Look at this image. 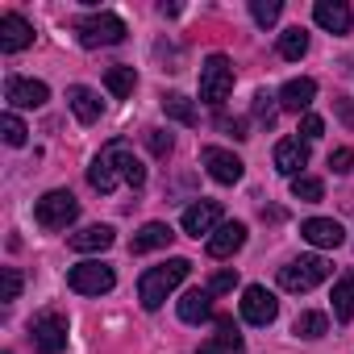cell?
<instances>
[{
  "mask_svg": "<svg viewBox=\"0 0 354 354\" xmlns=\"http://www.w3.org/2000/svg\"><path fill=\"white\" fill-rule=\"evenodd\" d=\"M201 162L209 167V175H213L217 184H238L242 180V158L230 154V150H221V146H205L201 150Z\"/></svg>",
  "mask_w": 354,
  "mask_h": 354,
  "instance_id": "obj_12",
  "label": "cell"
},
{
  "mask_svg": "<svg viewBox=\"0 0 354 354\" xmlns=\"http://www.w3.org/2000/svg\"><path fill=\"white\" fill-rule=\"evenodd\" d=\"M30 42H34V26L21 13H5V17H0V50H5V55H17Z\"/></svg>",
  "mask_w": 354,
  "mask_h": 354,
  "instance_id": "obj_15",
  "label": "cell"
},
{
  "mask_svg": "<svg viewBox=\"0 0 354 354\" xmlns=\"http://www.w3.org/2000/svg\"><path fill=\"white\" fill-rule=\"evenodd\" d=\"M188 271H192L188 259H171V263H162V267H150V271L138 279V300H142V308H150V313L162 308V300L188 279Z\"/></svg>",
  "mask_w": 354,
  "mask_h": 354,
  "instance_id": "obj_1",
  "label": "cell"
},
{
  "mask_svg": "<svg viewBox=\"0 0 354 354\" xmlns=\"http://www.w3.org/2000/svg\"><path fill=\"white\" fill-rule=\"evenodd\" d=\"M337 117H342L346 125H354V104H350V100H337Z\"/></svg>",
  "mask_w": 354,
  "mask_h": 354,
  "instance_id": "obj_40",
  "label": "cell"
},
{
  "mask_svg": "<svg viewBox=\"0 0 354 354\" xmlns=\"http://www.w3.org/2000/svg\"><path fill=\"white\" fill-rule=\"evenodd\" d=\"M242 317H246L250 325H271V321L279 317V300H275L263 283H250V288L242 292Z\"/></svg>",
  "mask_w": 354,
  "mask_h": 354,
  "instance_id": "obj_10",
  "label": "cell"
},
{
  "mask_svg": "<svg viewBox=\"0 0 354 354\" xmlns=\"http://www.w3.org/2000/svg\"><path fill=\"white\" fill-rule=\"evenodd\" d=\"M67 104H71V113L80 117V125H96V121H100V96H96L92 88H84V84L67 88Z\"/></svg>",
  "mask_w": 354,
  "mask_h": 354,
  "instance_id": "obj_18",
  "label": "cell"
},
{
  "mask_svg": "<svg viewBox=\"0 0 354 354\" xmlns=\"http://www.w3.org/2000/svg\"><path fill=\"white\" fill-rule=\"evenodd\" d=\"M217 129H221V133H230V138H238V142H242V138H250V133H246V125H242L238 117H217Z\"/></svg>",
  "mask_w": 354,
  "mask_h": 354,
  "instance_id": "obj_38",
  "label": "cell"
},
{
  "mask_svg": "<svg viewBox=\"0 0 354 354\" xmlns=\"http://www.w3.org/2000/svg\"><path fill=\"white\" fill-rule=\"evenodd\" d=\"M162 113H167L171 121H180V125H196V121H201L196 104H192L188 96H180V92H171V96H162Z\"/></svg>",
  "mask_w": 354,
  "mask_h": 354,
  "instance_id": "obj_25",
  "label": "cell"
},
{
  "mask_svg": "<svg viewBox=\"0 0 354 354\" xmlns=\"http://www.w3.org/2000/svg\"><path fill=\"white\" fill-rule=\"evenodd\" d=\"M275 117H279V96H271L267 88H259V92H254V121L271 129V125H275Z\"/></svg>",
  "mask_w": 354,
  "mask_h": 354,
  "instance_id": "obj_30",
  "label": "cell"
},
{
  "mask_svg": "<svg viewBox=\"0 0 354 354\" xmlns=\"http://www.w3.org/2000/svg\"><path fill=\"white\" fill-rule=\"evenodd\" d=\"M292 196L304 201V205H317L325 196V184L317 180V175H296V180H292Z\"/></svg>",
  "mask_w": 354,
  "mask_h": 354,
  "instance_id": "obj_31",
  "label": "cell"
},
{
  "mask_svg": "<svg viewBox=\"0 0 354 354\" xmlns=\"http://www.w3.org/2000/svg\"><path fill=\"white\" fill-rule=\"evenodd\" d=\"M171 146H175V142H171V133H167V129H146V150H150L154 158H167V154H171Z\"/></svg>",
  "mask_w": 354,
  "mask_h": 354,
  "instance_id": "obj_34",
  "label": "cell"
},
{
  "mask_svg": "<svg viewBox=\"0 0 354 354\" xmlns=\"http://www.w3.org/2000/svg\"><path fill=\"white\" fill-rule=\"evenodd\" d=\"M30 337H34V350H42V354H59V350H67V317H59V313H42V317H34Z\"/></svg>",
  "mask_w": 354,
  "mask_h": 354,
  "instance_id": "obj_8",
  "label": "cell"
},
{
  "mask_svg": "<svg viewBox=\"0 0 354 354\" xmlns=\"http://www.w3.org/2000/svg\"><path fill=\"white\" fill-rule=\"evenodd\" d=\"M75 217H80V201H75L67 188H55V192H46V196L34 205V221H38L42 230H50V234L67 230Z\"/></svg>",
  "mask_w": 354,
  "mask_h": 354,
  "instance_id": "obj_3",
  "label": "cell"
},
{
  "mask_svg": "<svg viewBox=\"0 0 354 354\" xmlns=\"http://www.w3.org/2000/svg\"><path fill=\"white\" fill-rule=\"evenodd\" d=\"M75 34H80V46H117L125 38V21L117 13H92V17H80L75 21Z\"/></svg>",
  "mask_w": 354,
  "mask_h": 354,
  "instance_id": "obj_5",
  "label": "cell"
},
{
  "mask_svg": "<svg viewBox=\"0 0 354 354\" xmlns=\"http://www.w3.org/2000/svg\"><path fill=\"white\" fill-rule=\"evenodd\" d=\"M88 184H92L100 196H109V192L117 188V171H113L100 154H96V158H92V167H88Z\"/></svg>",
  "mask_w": 354,
  "mask_h": 354,
  "instance_id": "obj_27",
  "label": "cell"
},
{
  "mask_svg": "<svg viewBox=\"0 0 354 354\" xmlns=\"http://www.w3.org/2000/svg\"><path fill=\"white\" fill-rule=\"evenodd\" d=\"M329 300H333V317L346 325V321L354 317V271H346V275L333 283V296H329Z\"/></svg>",
  "mask_w": 354,
  "mask_h": 354,
  "instance_id": "obj_24",
  "label": "cell"
},
{
  "mask_svg": "<svg viewBox=\"0 0 354 354\" xmlns=\"http://www.w3.org/2000/svg\"><path fill=\"white\" fill-rule=\"evenodd\" d=\"M238 288V271H217L213 279H209V292L213 296H225V292H234Z\"/></svg>",
  "mask_w": 354,
  "mask_h": 354,
  "instance_id": "obj_35",
  "label": "cell"
},
{
  "mask_svg": "<svg viewBox=\"0 0 354 354\" xmlns=\"http://www.w3.org/2000/svg\"><path fill=\"white\" fill-rule=\"evenodd\" d=\"M5 100H9L13 109H42V104L50 100V88H46L42 80L9 75V84H5Z\"/></svg>",
  "mask_w": 354,
  "mask_h": 354,
  "instance_id": "obj_9",
  "label": "cell"
},
{
  "mask_svg": "<svg viewBox=\"0 0 354 354\" xmlns=\"http://www.w3.org/2000/svg\"><path fill=\"white\" fill-rule=\"evenodd\" d=\"M0 133H5V142L9 146H26V121L17 117V113H5V117H0Z\"/></svg>",
  "mask_w": 354,
  "mask_h": 354,
  "instance_id": "obj_32",
  "label": "cell"
},
{
  "mask_svg": "<svg viewBox=\"0 0 354 354\" xmlns=\"http://www.w3.org/2000/svg\"><path fill=\"white\" fill-rule=\"evenodd\" d=\"M113 230L109 225H88V230H80V234H71L67 242H71V250H80V254H92V250H109L113 246Z\"/></svg>",
  "mask_w": 354,
  "mask_h": 354,
  "instance_id": "obj_22",
  "label": "cell"
},
{
  "mask_svg": "<svg viewBox=\"0 0 354 354\" xmlns=\"http://www.w3.org/2000/svg\"><path fill=\"white\" fill-rule=\"evenodd\" d=\"M292 333L304 337V342H317V337L329 333V317H325V313H300V317L292 321Z\"/></svg>",
  "mask_w": 354,
  "mask_h": 354,
  "instance_id": "obj_26",
  "label": "cell"
},
{
  "mask_svg": "<svg viewBox=\"0 0 354 354\" xmlns=\"http://www.w3.org/2000/svg\"><path fill=\"white\" fill-rule=\"evenodd\" d=\"M234 92V63L225 55H209L201 67V100L205 104H225V96Z\"/></svg>",
  "mask_w": 354,
  "mask_h": 354,
  "instance_id": "obj_4",
  "label": "cell"
},
{
  "mask_svg": "<svg viewBox=\"0 0 354 354\" xmlns=\"http://www.w3.org/2000/svg\"><path fill=\"white\" fill-rule=\"evenodd\" d=\"M104 84H109V92H113L117 100H125V96H133V88H138V75H133V67H109Z\"/></svg>",
  "mask_w": 354,
  "mask_h": 354,
  "instance_id": "obj_28",
  "label": "cell"
},
{
  "mask_svg": "<svg viewBox=\"0 0 354 354\" xmlns=\"http://www.w3.org/2000/svg\"><path fill=\"white\" fill-rule=\"evenodd\" d=\"M313 21L321 30H329V34H350L354 13H350L346 0H317V5H313Z\"/></svg>",
  "mask_w": 354,
  "mask_h": 354,
  "instance_id": "obj_13",
  "label": "cell"
},
{
  "mask_svg": "<svg viewBox=\"0 0 354 354\" xmlns=\"http://www.w3.org/2000/svg\"><path fill=\"white\" fill-rule=\"evenodd\" d=\"M17 296H21V271L5 267V300H17Z\"/></svg>",
  "mask_w": 354,
  "mask_h": 354,
  "instance_id": "obj_39",
  "label": "cell"
},
{
  "mask_svg": "<svg viewBox=\"0 0 354 354\" xmlns=\"http://www.w3.org/2000/svg\"><path fill=\"white\" fill-rule=\"evenodd\" d=\"M279 55L292 59V63L304 59V55H308V34H304L300 26H296V30H283V34H279Z\"/></svg>",
  "mask_w": 354,
  "mask_h": 354,
  "instance_id": "obj_29",
  "label": "cell"
},
{
  "mask_svg": "<svg viewBox=\"0 0 354 354\" xmlns=\"http://www.w3.org/2000/svg\"><path fill=\"white\" fill-rule=\"evenodd\" d=\"M100 158L121 175V180L138 192L142 184H146V167H142V158H133V150H129V142L125 138H113V142H104V150H100Z\"/></svg>",
  "mask_w": 354,
  "mask_h": 354,
  "instance_id": "obj_7",
  "label": "cell"
},
{
  "mask_svg": "<svg viewBox=\"0 0 354 354\" xmlns=\"http://www.w3.org/2000/svg\"><path fill=\"white\" fill-rule=\"evenodd\" d=\"M329 275H333V267L321 254H304V259H292L288 267H279V288L283 292H313Z\"/></svg>",
  "mask_w": 354,
  "mask_h": 354,
  "instance_id": "obj_2",
  "label": "cell"
},
{
  "mask_svg": "<svg viewBox=\"0 0 354 354\" xmlns=\"http://www.w3.org/2000/svg\"><path fill=\"white\" fill-rule=\"evenodd\" d=\"M113 283H117L113 267H109V263H96V259L75 263V267L67 271V288L80 292V296H104V292H113Z\"/></svg>",
  "mask_w": 354,
  "mask_h": 354,
  "instance_id": "obj_6",
  "label": "cell"
},
{
  "mask_svg": "<svg viewBox=\"0 0 354 354\" xmlns=\"http://www.w3.org/2000/svg\"><path fill=\"white\" fill-rule=\"evenodd\" d=\"M329 167H333L337 175H346V171H354V150H350V146H337V150L329 154Z\"/></svg>",
  "mask_w": 354,
  "mask_h": 354,
  "instance_id": "obj_36",
  "label": "cell"
},
{
  "mask_svg": "<svg viewBox=\"0 0 354 354\" xmlns=\"http://www.w3.org/2000/svg\"><path fill=\"white\" fill-rule=\"evenodd\" d=\"M175 234H171V225L167 221H146L138 234H133V242H129V254H146V250H162L167 242H171Z\"/></svg>",
  "mask_w": 354,
  "mask_h": 354,
  "instance_id": "obj_19",
  "label": "cell"
},
{
  "mask_svg": "<svg viewBox=\"0 0 354 354\" xmlns=\"http://www.w3.org/2000/svg\"><path fill=\"white\" fill-rule=\"evenodd\" d=\"M209 313H213V292H209V288H192V292H184V300H180V321L201 325Z\"/></svg>",
  "mask_w": 354,
  "mask_h": 354,
  "instance_id": "obj_21",
  "label": "cell"
},
{
  "mask_svg": "<svg viewBox=\"0 0 354 354\" xmlns=\"http://www.w3.org/2000/svg\"><path fill=\"white\" fill-rule=\"evenodd\" d=\"M246 246V225L242 221H230V225H221L213 238H209V254L213 259H230L234 250H242Z\"/></svg>",
  "mask_w": 354,
  "mask_h": 354,
  "instance_id": "obj_20",
  "label": "cell"
},
{
  "mask_svg": "<svg viewBox=\"0 0 354 354\" xmlns=\"http://www.w3.org/2000/svg\"><path fill=\"white\" fill-rule=\"evenodd\" d=\"M300 167H308V142H300V138H283L279 146H275V171L279 175H300Z\"/></svg>",
  "mask_w": 354,
  "mask_h": 354,
  "instance_id": "obj_16",
  "label": "cell"
},
{
  "mask_svg": "<svg viewBox=\"0 0 354 354\" xmlns=\"http://www.w3.org/2000/svg\"><path fill=\"white\" fill-rule=\"evenodd\" d=\"M250 13H254L259 26H275L279 13H283V5H279V0H250Z\"/></svg>",
  "mask_w": 354,
  "mask_h": 354,
  "instance_id": "obj_33",
  "label": "cell"
},
{
  "mask_svg": "<svg viewBox=\"0 0 354 354\" xmlns=\"http://www.w3.org/2000/svg\"><path fill=\"white\" fill-rule=\"evenodd\" d=\"M221 230V205L217 201H196V205H188L184 209V234H192V238H213Z\"/></svg>",
  "mask_w": 354,
  "mask_h": 354,
  "instance_id": "obj_11",
  "label": "cell"
},
{
  "mask_svg": "<svg viewBox=\"0 0 354 354\" xmlns=\"http://www.w3.org/2000/svg\"><path fill=\"white\" fill-rule=\"evenodd\" d=\"M313 96H317V84H313V80H288L283 92H279V104L292 109V113H300V109L313 104Z\"/></svg>",
  "mask_w": 354,
  "mask_h": 354,
  "instance_id": "obj_23",
  "label": "cell"
},
{
  "mask_svg": "<svg viewBox=\"0 0 354 354\" xmlns=\"http://www.w3.org/2000/svg\"><path fill=\"white\" fill-rule=\"evenodd\" d=\"M300 238L313 242V246H321V250H337V246L346 242V230H342L333 217H308V221L300 225Z\"/></svg>",
  "mask_w": 354,
  "mask_h": 354,
  "instance_id": "obj_14",
  "label": "cell"
},
{
  "mask_svg": "<svg viewBox=\"0 0 354 354\" xmlns=\"http://www.w3.org/2000/svg\"><path fill=\"white\" fill-rule=\"evenodd\" d=\"M300 133H304V142H317V138L325 133V121H321L317 113H304V121H300Z\"/></svg>",
  "mask_w": 354,
  "mask_h": 354,
  "instance_id": "obj_37",
  "label": "cell"
},
{
  "mask_svg": "<svg viewBox=\"0 0 354 354\" xmlns=\"http://www.w3.org/2000/svg\"><path fill=\"white\" fill-rule=\"evenodd\" d=\"M196 354H246V342H242L238 325H234L230 317H221V321H217V337L205 342Z\"/></svg>",
  "mask_w": 354,
  "mask_h": 354,
  "instance_id": "obj_17",
  "label": "cell"
}]
</instances>
